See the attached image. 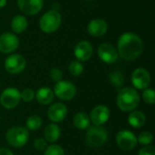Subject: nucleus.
<instances>
[{
  "label": "nucleus",
  "instance_id": "obj_6",
  "mask_svg": "<svg viewBox=\"0 0 155 155\" xmlns=\"http://www.w3.org/2000/svg\"><path fill=\"white\" fill-rule=\"evenodd\" d=\"M20 99V92L16 88L9 87L5 89L1 94L0 104L6 109H13L18 105Z\"/></svg>",
  "mask_w": 155,
  "mask_h": 155
},
{
  "label": "nucleus",
  "instance_id": "obj_1",
  "mask_svg": "<svg viewBox=\"0 0 155 155\" xmlns=\"http://www.w3.org/2000/svg\"><path fill=\"white\" fill-rule=\"evenodd\" d=\"M143 51V42L141 37L132 32L121 35L117 42L118 54L126 61L137 59Z\"/></svg>",
  "mask_w": 155,
  "mask_h": 155
},
{
  "label": "nucleus",
  "instance_id": "obj_29",
  "mask_svg": "<svg viewBox=\"0 0 155 155\" xmlns=\"http://www.w3.org/2000/svg\"><path fill=\"white\" fill-rule=\"evenodd\" d=\"M20 96H21V99L26 103H29L31 102L34 98H35V93L32 89H25L21 94H20Z\"/></svg>",
  "mask_w": 155,
  "mask_h": 155
},
{
  "label": "nucleus",
  "instance_id": "obj_28",
  "mask_svg": "<svg viewBox=\"0 0 155 155\" xmlns=\"http://www.w3.org/2000/svg\"><path fill=\"white\" fill-rule=\"evenodd\" d=\"M45 155H65L64 149L56 144L50 145L45 150Z\"/></svg>",
  "mask_w": 155,
  "mask_h": 155
},
{
  "label": "nucleus",
  "instance_id": "obj_9",
  "mask_svg": "<svg viewBox=\"0 0 155 155\" xmlns=\"http://www.w3.org/2000/svg\"><path fill=\"white\" fill-rule=\"evenodd\" d=\"M19 38L13 33H5L0 35V52L10 54L15 52L19 46Z\"/></svg>",
  "mask_w": 155,
  "mask_h": 155
},
{
  "label": "nucleus",
  "instance_id": "obj_5",
  "mask_svg": "<svg viewBox=\"0 0 155 155\" xmlns=\"http://www.w3.org/2000/svg\"><path fill=\"white\" fill-rule=\"evenodd\" d=\"M5 138L8 144L15 148H20L28 142L29 133L25 127L14 126L6 132Z\"/></svg>",
  "mask_w": 155,
  "mask_h": 155
},
{
  "label": "nucleus",
  "instance_id": "obj_24",
  "mask_svg": "<svg viewBox=\"0 0 155 155\" xmlns=\"http://www.w3.org/2000/svg\"><path fill=\"white\" fill-rule=\"evenodd\" d=\"M68 71L73 76H78L84 72V65L80 61H73L68 65Z\"/></svg>",
  "mask_w": 155,
  "mask_h": 155
},
{
  "label": "nucleus",
  "instance_id": "obj_30",
  "mask_svg": "<svg viewBox=\"0 0 155 155\" xmlns=\"http://www.w3.org/2000/svg\"><path fill=\"white\" fill-rule=\"evenodd\" d=\"M50 77L53 81L60 82V81H62V78H63V73L58 68H53L50 71Z\"/></svg>",
  "mask_w": 155,
  "mask_h": 155
},
{
  "label": "nucleus",
  "instance_id": "obj_25",
  "mask_svg": "<svg viewBox=\"0 0 155 155\" xmlns=\"http://www.w3.org/2000/svg\"><path fill=\"white\" fill-rule=\"evenodd\" d=\"M42 125V119L37 115H31L27 118L26 126L29 130L35 131L39 129Z\"/></svg>",
  "mask_w": 155,
  "mask_h": 155
},
{
  "label": "nucleus",
  "instance_id": "obj_7",
  "mask_svg": "<svg viewBox=\"0 0 155 155\" xmlns=\"http://www.w3.org/2000/svg\"><path fill=\"white\" fill-rule=\"evenodd\" d=\"M26 66V61L21 54H11L5 61V70L12 74H16L25 70Z\"/></svg>",
  "mask_w": 155,
  "mask_h": 155
},
{
  "label": "nucleus",
  "instance_id": "obj_13",
  "mask_svg": "<svg viewBox=\"0 0 155 155\" xmlns=\"http://www.w3.org/2000/svg\"><path fill=\"white\" fill-rule=\"evenodd\" d=\"M17 5L22 13L35 15L42 10L44 0H17Z\"/></svg>",
  "mask_w": 155,
  "mask_h": 155
},
{
  "label": "nucleus",
  "instance_id": "obj_8",
  "mask_svg": "<svg viewBox=\"0 0 155 155\" xmlns=\"http://www.w3.org/2000/svg\"><path fill=\"white\" fill-rule=\"evenodd\" d=\"M54 94L55 95L64 101L72 100L76 94L75 86L68 81H60L57 82L54 86Z\"/></svg>",
  "mask_w": 155,
  "mask_h": 155
},
{
  "label": "nucleus",
  "instance_id": "obj_21",
  "mask_svg": "<svg viewBox=\"0 0 155 155\" xmlns=\"http://www.w3.org/2000/svg\"><path fill=\"white\" fill-rule=\"evenodd\" d=\"M128 121H129V124L133 127L140 128L145 124L146 118H145L144 114L142 113L141 111H134L130 114V115L128 117Z\"/></svg>",
  "mask_w": 155,
  "mask_h": 155
},
{
  "label": "nucleus",
  "instance_id": "obj_11",
  "mask_svg": "<svg viewBox=\"0 0 155 155\" xmlns=\"http://www.w3.org/2000/svg\"><path fill=\"white\" fill-rule=\"evenodd\" d=\"M132 83L134 86L140 90H144L148 88L151 83V75L149 72L144 68H137L132 74Z\"/></svg>",
  "mask_w": 155,
  "mask_h": 155
},
{
  "label": "nucleus",
  "instance_id": "obj_32",
  "mask_svg": "<svg viewBox=\"0 0 155 155\" xmlns=\"http://www.w3.org/2000/svg\"><path fill=\"white\" fill-rule=\"evenodd\" d=\"M138 155H155L154 147H153V146L143 147L139 151Z\"/></svg>",
  "mask_w": 155,
  "mask_h": 155
},
{
  "label": "nucleus",
  "instance_id": "obj_31",
  "mask_svg": "<svg viewBox=\"0 0 155 155\" xmlns=\"http://www.w3.org/2000/svg\"><path fill=\"white\" fill-rule=\"evenodd\" d=\"M34 147L37 151H45L47 148V144H46L45 140H44L42 138H37L34 142Z\"/></svg>",
  "mask_w": 155,
  "mask_h": 155
},
{
  "label": "nucleus",
  "instance_id": "obj_33",
  "mask_svg": "<svg viewBox=\"0 0 155 155\" xmlns=\"http://www.w3.org/2000/svg\"><path fill=\"white\" fill-rule=\"evenodd\" d=\"M0 155H14V153L5 148H0Z\"/></svg>",
  "mask_w": 155,
  "mask_h": 155
},
{
  "label": "nucleus",
  "instance_id": "obj_17",
  "mask_svg": "<svg viewBox=\"0 0 155 155\" xmlns=\"http://www.w3.org/2000/svg\"><path fill=\"white\" fill-rule=\"evenodd\" d=\"M67 114V107L62 103H57L50 106L47 112L48 118L52 122L59 123L62 122Z\"/></svg>",
  "mask_w": 155,
  "mask_h": 155
},
{
  "label": "nucleus",
  "instance_id": "obj_10",
  "mask_svg": "<svg viewBox=\"0 0 155 155\" xmlns=\"http://www.w3.org/2000/svg\"><path fill=\"white\" fill-rule=\"evenodd\" d=\"M116 143L122 150L130 151L137 145V138L131 131L123 130L116 135Z\"/></svg>",
  "mask_w": 155,
  "mask_h": 155
},
{
  "label": "nucleus",
  "instance_id": "obj_19",
  "mask_svg": "<svg viewBox=\"0 0 155 155\" xmlns=\"http://www.w3.org/2000/svg\"><path fill=\"white\" fill-rule=\"evenodd\" d=\"M27 26H28L27 19L22 15H17L14 16V18L11 21V28L13 32L15 34H21L25 32Z\"/></svg>",
  "mask_w": 155,
  "mask_h": 155
},
{
  "label": "nucleus",
  "instance_id": "obj_27",
  "mask_svg": "<svg viewBox=\"0 0 155 155\" xmlns=\"http://www.w3.org/2000/svg\"><path fill=\"white\" fill-rule=\"evenodd\" d=\"M143 99L148 104H153L155 102V93L153 89L146 88L143 93Z\"/></svg>",
  "mask_w": 155,
  "mask_h": 155
},
{
  "label": "nucleus",
  "instance_id": "obj_22",
  "mask_svg": "<svg viewBox=\"0 0 155 155\" xmlns=\"http://www.w3.org/2000/svg\"><path fill=\"white\" fill-rule=\"evenodd\" d=\"M73 123L74 124V126L78 129L81 130H84L87 129L89 127L90 124V118L89 116L85 114V113H78L74 116V120Z\"/></svg>",
  "mask_w": 155,
  "mask_h": 155
},
{
  "label": "nucleus",
  "instance_id": "obj_12",
  "mask_svg": "<svg viewBox=\"0 0 155 155\" xmlns=\"http://www.w3.org/2000/svg\"><path fill=\"white\" fill-rule=\"evenodd\" d=\"M98 56L106 64H114L117 61L119 54L117 49L109 43H104L98 47Z\"/></svg>",
  "mask_w": 155,
  "mask_h": 155
},
{
  "label": "nucleus",
  "instance_id": "obj_26",
  "mask_svg": "<svg viewBox=\"0 0 155 155\" xmlns=\"http://www.w3.org/2000/svg\"><path fill=\"white\" fill-rule=\"evenodd\" d=\"M153 141V135L149 133V132H143L139 134L137 138V143L143 144V145H148Z\"/></svg>",
  "mask_w": 155,
  "mask_h": 155
},
{
  "label": "nucleus",
  "instance_id": "obj_2",
  "mask_svg": "<svg viewBox=\"0 0 155 155\" xmlns=\"http://www.w3.org/2000/svg\"><path fill=\"white\" fill-rule=\"evenodd\" d=\"M140 104L138 92L132 87H125L120 90L117 95V105L123 112L134 111Z\"/></svg>",
  "mask_w": 155,
  "mask_h": 155
},
{
  "label": "nucleus",
  "instance_id": "obj_15",
  "mask_svg": "<svg viewBox=\"0 0 155 155\" xmlns=\"http://www.w3.org/2000/svg\"><path fill=\"white\" fill-rule=\"evenodd\" d=\"M108 30V25L104 19L95 18L91 20L87 25V32L94 37H100L106 34Z\"/></svg>",
  "mask_w": 155,
  "mask_h": 155
},
{
  "label": "nucleus",
  "instance_id": "obj_34",
  "mask_svg": "<svg viewBox=\"0 0 155 155\" xmlns=\"http://www.w3.org/2000/svg\"><path fill=\"white\" fill-rule=\"evenodd\" d=\"M6 0H0V9L1 8H4L6 5Z\"/></svg>",
  "mask_w": 155,
  "mask_h": 155
},
{
  "label": "nucleus",
  "instance_id": "obj_16",
  "mask_svg": "<svg viewBox=\"0 0 155 155\" xmlns=\"http://www.w3.org/2000/svg\"><path fill=\"white\" fill-rule=\"evenodd\" d=\"M110 118V110L104 105H98L94 107L90 115V119L94 125H103Z\"/></svg>",
  "mask_w": 155,
  "mask_h": 155
},
{
  "label": "nucleus",
  "instance_id": "obj_23",
  "mask_svg": "<svg viewBox=\"0 0 155 155\" xmlns=\"http://www.w3.org/2000/svg\"><path fill=\"white\" fill-rule=\"evenodd\" d=\"M109 80H110V83L113 85H114L116 87H121V86H123L124 84L125 78H124V75L121 72L114 71V72L110 74Z\"/></svg>",
  "mask_w": 155,
  "mask_h": 155
},
{
  "label": "nucleus",
  "instance_id": "obj_18",
  "mask_svg": "<svg viewBox=\"0 0 155 155\" xmlns=\"http://www.w3.org/2000/svg\"><path fill=\"white\" fill-rule=\"evenodd\" d=\"M37 102L43 105L50 104L54 100V92L48 87H41L35 94Z\"/></svg>",
  "mask_w": 155,
  "mask_h": 155
},
{
  "label": "nucleus",
  "instance_id": "obj_3",
  "mask_svg": "<svg viewBox=\"0 0 155 155\" xmlns=\"http://www.w3.org/2000/svg\"><path fill=\"white\" fill-rule=\"evenodd\" d=\"M62 24V16L57 10H49L45 13L39 21L40 29L46 34H51L58 30Z\"/></svg>",
  "mask_w": 155,
  "mask_h": 155
},
{
  "label": "nucleus",
  "instance_id": "obj_14",
  "mask_svg": "<svg viewBox=\"0 0 155 155\" xmlns=\"http://www.w3.org/2000/svg\"><path fill=\"white\" fill-rule=\"evenodd\" d=\"M94 53L93 45L90 42L86 40L80 41L76 44L74 47V55L78 59V61L85 62L89 60Z\"/></svg>",
  "mask_w": 155,
  "mask_h": 155
},
{
  "label": "nucleus",
  "instance_id": "obj_20",
  "mask_svg": "<svg viewBox=\"0 0 155 155\" xmlns=\"http://www.w3.org/2000/svg\"><path fill=\"white\" fill-rule=\"evenodd\" d=\"M60 133L61 132H60L59 126L57 124H51L47 125L45 129V132H44L45 139L48 143H54L59 139Z\"/></svg>",
  "mask_w": 155,
  "mask_h": 155
},
{
  "label": "nucleus",
  "instance_id": "obj_4",
  "mask_svg": "<svg viewBox=\"0 0 155 155\" xmlns=\"http://www.w3.org/2000/svg\"><path fill=\"white\" fill-rule=\"evenodd\" d=\"M107 131L101 125H93L87 128L86 142L90 147H101L107 142Z\"/></svg>",
  "mask_w": 155,
  "mask_h": 155
}]
</instances>
